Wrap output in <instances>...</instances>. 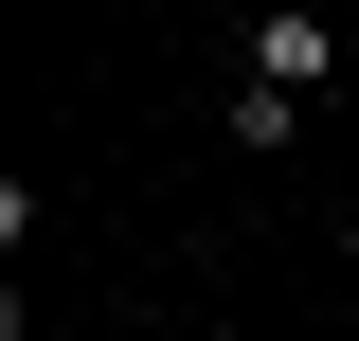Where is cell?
Instances as JSON below:
<instances>
[{
    "mask_svg": "<svg viewBox=\"0 0 359 341\" xmlns=\"http://www.w3.org/2000/svg\"><path fill=\"white\" fill-rule=\"evenodd\" d=\"M252 90H269V108H323V90H341V36H323V0H269V18H252Z\"/></svg>",
    "mask_w": 359,
    "mask_h": 341,
    "instance_id": "cell-1",
    "label": "cell"
}]
</instances>
